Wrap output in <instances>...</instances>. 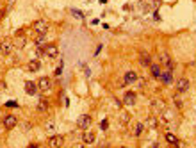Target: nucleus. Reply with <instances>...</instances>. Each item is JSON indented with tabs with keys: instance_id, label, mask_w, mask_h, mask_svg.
<instances>
[{
	"instance_id": "obj_1",
	"label": "nucleus",
	"mask_w": 196,
	"mask_h": 148,
	"mask_svg": "<svg viewBox=\"0 0 196 148\" xmlns=\"http://www.w3.org/2000/svg\"><path fill=\"white\" fill-rule=\"evenodd\" d=\"M38 89L43 91V93H48L50 89H52V80H50L48 77H41L38 80Z\"/></svg>"
},
{
	"instance_id": "obj_2",
	"label": "nucleus",
	"mask_w": 196,
	"mask_h": 148,
	"mask_svg": "<svg viewBox=\"0 0 196 148\" xmlns=\"http://www.w3.org/2000/svg\"><path fill=\"white\" fill-rule=\"evenodd\" d=\"M32 29L38 34H46V32H48V23L45 22V20H38V22H34Z\"/></svg>"
},
{
	"instance_id": "obj_3",
	"label": "nucleus",
	"mask_w": 196,
	"mask_h": 148,
	"mask_svg": "<svg viewBox=\"0 0 196 148\" xmlns=\"http://www.w3.org/2000/svg\"><path fill=\"white\" fill-rule=\"evenodd\" d=\"M16 125H18V118H16V116L9 114V116H6V118H4V127H6L7 130H13Z\"/></svg>"
},
{
	"instance_id": "obj_4",
	"label": "nucleus",
	"mask_w": 196,
	"mask_h": 148,
	"mask_svg": "<svg viewBox=\"0 0 196 148\" xmlns=\"http://www.w3.org/2000/svg\"><path fill=\"white\" fill-rule=\"evenodd\" d=\"M48 145L52 148H61L63 145H64V137L63 136H57V134H54V136L48 139Z\"/></svg>"
},
{
	"instance_id": "obj_5",
	"label": "nucleus",
	"mask_w": 196,
	"mask_h": 148,
	"mask_svg": "<svg viewBox=\"0 0 196 148\" xmlns=\"http://www.w3.org/2000/svg\"><path fill=\"white\" fill-rule=\"evenodd\" d=\"M43 52H45L46 57H52V59H54V57H57V54H59V48H57L55 45H45Z\"/></svg>"
},
{
	"instance_id": "obj_6",
	"label": "nucleus",
	"mask_w": 196,
	"mask_h": 148,
	"mask_svg": "<svg viewBox=\"0 0 196 148\" xmlns=\"http://www.w3.org/2000/svg\"><path fill=\"white\" fill-rule=\"evenodd\" d=\"M77 125H79V129H82V130L87 129V127L91 125V116H89V114H82L80 118L77 120Z\"/></svg>"
},
{
	"instance_id": "obj_7",
	"label": "nucleus",
	"mask_w": 196,
	"mask_h": 148,
	"mask_svg": "<svg viewBox=\"0 0 196 148\" xmlns=\"http://www.w3.org/2000/svg\"><path fill=\"white\" fill-rule=\"evenodd\" d=\"M159 59H161V64L166 66V68H171V66H173V61H171V57H169L168 52H161Z\"/></svg>"
},
{
	"instance_id": "obj_8",
	"label": "nucleus",
	"mask_w": 196,
	"mask_h": 148,
	"mask_svg": "<svg viewBox=\"0 0 196 148\" xmlns=\"http://www.w3.org/2000/svg\"><path fill=\"white\" fill-rule=\"evenodd\" d=\"M123 104L125 105L136 104V93H134V91H125V95H123Z\"/></svg>"
},
{
	"instance_id": "obj_9",
	"label": "nucleus",
	"mask_w": 196,
	"mask_h": 148,
	"mask_svg": "<svg viewBox=\"0 0 196 148\" xmlns=\"http://www.w3.org/2000/svg\"><path fill=\"white\" fill-rule=\"evenodd\" d=\"M187 89H189V79L182 77L178 82H177V91H178V93H184V91H187Z\"/></svg>"
},
{
	"instance_id": "obj_10",
	"label": "nucleus",
	"mask_w": 196,
	"mask_h": 148,
	"mask_svg": "<svg viewBox=\"0 0 196 148\" xmlns=\"http://www.w3.org/2000/svg\"><path fill=\"white\" fill-rule=\"evenodd\" d=\"M25 93L27 95H36L38 93V84L32 82V80H27V82H25Z\"/></svg>"
},
{
	"instance_id": "obj_11",
	"label": "nucleus",
	"mask_w": 196,
	"mask_h": 148,
	"mask_svg": "<svg viewBox=\"0 0 196 148\" xmlns=\"http://www.w3.org/2000/svg\"><path fill=\"white\" fill-rule=\"evenodd\" d=\"M139 64L141 66H150L152 64V57H150L146 52H141V54H139Z\"/></svg>"
},
{
	"instance_id": "obj_12",
	"label": "nucleus",
	"mask_w": 196,
	"mask_h": 148,
	"mask_svg": "<svg viewBox=\"0 0 196 148\" xmlns=\"http://www.w3.org/2000/svg\"><path fill=\"white\" fill-rule=\"evenodd\" d=\"M82 141L86 143V145H93V143L96 141V136H95L93 132H84V134H82Z\"/></svg>"
},
{
	"instance_id": "obj_13",
	"label": "nucleus",
	"mask_w": 196,
	"mask_h": 148,
	"mask_svg": "<svg viewBox=\"0 0 196 148\" xmlns=\"http://www.w3.org/2000/svg\"><path fill=\"white\" fill-rule=\"evenodd\" d=\"M123 80H125V84H132L137 80V73L136 71H127L125 77H123Z\"/></svg>"
},
{
	"instance_id": "obj_14",
	"label": "nucleus",
	"mask_w": 196,
	"mask_h": 148,
	"mask_svg": "<svg viewBox=\"0 0 196 148\" xmlns=\"http://www.w3.org/2000/svg\"><path fill=\"white\" fill-rule=\"evenodd\" d=\"M39 68H41V63H39V61H30V63H29L27 64V70L30 71V73H36V71H39Z\"/></svg>"
},
{
	"instance_id": "obj_15",
	"label": "nucleus",
	"mask_w": 196,
	"mask_h": 148,
	"mask_svg": "<svg viewBox=\"0 0 196 148\" xmlns=\"http://www.w3.org/2000/svg\"><path fill=\"white\" fill-rule=\"evenodd\" d=\"M152 109L155 111V112H161V111H164V102L162 100H152Z\"/></svg>"
},
{
	"instance_id": "obj_16",
	"label": "nucleus",
	"mask_w": 196,
	"mask_h": 148,
	"mask_svg": "<svg viewBox=\"0 0 196 148\" xmlns=\"http://www.w3.org/2000/svg\"><path fill=\"white\" fill-rule=\"evenodd\" d=\"M161 80H162L164 84H171L173 82V75H171V71H164V73H161Z\"/></svg>"
},
{
	"instance_id": "obj_17",
	"label": "nucleus",
	"mask_w": 196,
	"mask_h": 148,
	"mask_svg": "<svg viewBox=\"0 0 196 148\" xmlns=\"http://www.w3.org/2000/svg\"><path fill=\"white\" fill-rule=\"evenodd\" d=\"M164 137H166V141H168L169 145H177V146L180 145L178 139H177V137H175V134H171V132H166V134H164Z\"/></svg>"
},
{
	"instance_id": "obj_18",
	"label": "nucleus",
	"mask_w": 196,
	"mask_h": 148,
	"mask_svg": "<svg viewBox=\"0 0 196 148\" xmlns=\"http://www.w3.org/2000/svg\"><path fill=\"white\" fill-rule=\"evenodd\" d=\"M11 52H13L11 41H4V43H2V54H4V55H9Z\"/></svg>"
},
{
	"instance_id": "obj_19",
	"label": "nucleus",
	"mask_w": 196,
	"mask_h": 148,
	"mask_svg": "<svg viewBox=\"0 0 196 148\" xmlns=\"http://www.w3.org/2000/svg\"><path fill=\"white\" fill-rule=\"evenodd\" d=\"M48 109V100L45 98H39V104H38V111L39 112H45V111Z\"/></svg>"
},
{
	"instance_id": "obj_20",
	"label": "nucleus",
	"mask_w": 196,
	"mask_h": 148,
	"mask_svg": "<svg viewBox=\"0 0 196 148\" xmlns=\"http://www.w3.org/2000/svg\"><path fill=\"white\" fill-rule=\"evenodd\" d=\"M150 68H152V75L155 79H159L161 77V66L159 64H150Z\"/></svg>"
},
{
	"instance_id": "obj_21",
	"label": "nucleus",
	"mask_w": 196,
	"mask_h": 148,
	"mask_svg": "<svg viewBox=\"0 0 196 148\" xmlns=\"http://www.w3.org/2000/svg\"><path fill=\"white\" fill-rule=\"evenodd\" d=\"M143 132H144V125H143V123H137V125H136V130H134V136L139 137Z\"/></svg>"
},
{
	"instance_id": "obj_22",
	"label": "nucleus",
	"mask_w": 196,
	"mask_h": 148,
	"mask_svg": "<svg viewBox=\"0 0 196 148\" xmlns=\"http://www.w3.org/2000/svg\"><path fill=\"white\" fill-rule=\"evenodd\" d=\"M157 125H159V120L155 118V116H150V118H148V127H152L153 129V127H157Z\"/></svg>"
},
{
	"instance_id": "obj_23",
	"label": "nucleus",
	"mask_w": 196,
	"mask_h": 148,
	"mask_svg": "<svg viewBox=\"0 0 196 148\" xmlns=\"http://www.w3.org/2000/svg\"><path fill=\"white\" fill-rule=\"evenodd\" d=\"M43 43H45V34H39L38 39H36V45L39 47V45H43Z\"/></svg>"
},
{
	"instance_id": "obj_24",
	"label": "nucleus",
	"mask_w": 196,
	"mask_h": 148,
	"mask_svg": "<svg viewBox=\"0 0 196 148\" xmlns=\"http://www.w3.org/2000/svg\"><path fill=\"white\" fill-rule=\"evenodd\" d=\"M128 121H130V114L127 112V114H123V116H121V123H128Z\"/></svg>"
},
{
	"instance_id": "obj_25",
	"label": "nucleus",
	"mask_w": 196,
	"mask_h": 148,
	"mask_svg": "<svg viewBox=\"0 0 196 148\" xmlns=\"http://www.w3.org/2000/svg\"><path fill=\"white\" fill-rule=\"evenodd\" d=\"M6 107H9V109H13V107H18V104H16V102H14V100H9V102H7V104H6Z\"/></svg>"
},
{
	"instance_id": "obj_26",
	"label": "nucleus",
	"mask_w": 196,
	"mask_h": 148,
	"mask_svg": "<svg viewBox=\"0 0 196 148\" xmlns=\"http://www.w3.org/2000/svg\"><path fill=\"white\" fill-rule=\"evenodd\" d=\"M46 129H48V132H54L55 125H54V123H48V125H46Z\"/></svg>"
},
{
	"instance_id": "obj_27",
	"label": "nucleus",
	"mask_w": 196,
	"mask_h": 148,
	"mask_svg": "<svg viewBox=\"0 0 196 148\" xmlns=\"http://www.w3.org/2000/svg\"><path fill=\"white\" fill-rule=\"evenodd\" d=\"M107 127H109V123H107V120H104V121H102V129H104V130H105Z\"/></svg>"
},
{
	"instance_id": "obj_28",
	"label": "nucleus",
	"mask_w": 196,
	"mask_h": 148,
	"mask_svg": "<svg viewBox=\"0 0 196 148\" xmlns=\"http://www.w3.org/2000/svg\"><path fill=\"white\" fill-rule=\"evenodd\" d=\"M4 14H6V13H4V9H0V20L4 18Z\"/></svg>"
}]
</instances>
